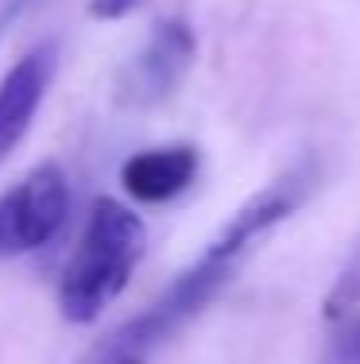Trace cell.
I'll return each instance as SVG.
<instances>
[{"mask_svg":"<svg viewBox=\"0 0 360 364\" xmlns=\"http://www.w3.org/2000/svg\"><path fill=\"white\" fill-rule=\"evenodd\" d=\"M356 306H360V237H356L353 252L345 256V264H341L329 294H325V318L337 322V318H349Z\"/></svg>","mask_w":360,"mask_h":364,"instance_id":"7","label":"cell"},{"mask_svg":"<svg viewBox=\"0 0 360 364\" xmlns=\"http://www.w3.org/2000/svg\"><path fill=\"white\" fill-rule=\"evenodd\" d=\"M148 248V229L140 213H132L116 198H97L58 279V310L66 322L89 326L105 314V306L120 299L136 264Z\"/></svg>","mask_w":360,"mask_h":364,"instance_id":"1","label":"cell"},{"mask_svg":"<svg viewBox=\"0 0 360 364\" xmlns=\"http://www.w3.org/2000/svg\"><path fill=\"white\" fill-rule=\"evenodd\" d=\"M240 259L225 256L221 248H205L198 264H190L167 291L151 302L143 314L128 318L124 326H116L105 341L93 345V353L82 364H151V357L178 333L186 322L202 314L221 291L233 279Z\"/></svg>","mask_w":360,"mask_h":364,"instance_id":"2","label":"cell"},{"mask_svg":"<svg viewBox=\"0 0 360 364\" xmlns=\"http://www.w3.org/2000/svg\"><path fill=\"white\" fill-rule=\"evenodd\" d=\"M194 178H198V147H190V144L148 147V151H136L120 167V186L143 205L170 202Z\"/></svg>","mask_w":360,"mask_h":364,"instance_id":"6","label":"cell"},{"mask_svg":"<svg viewBox=\"0 0 360 364\" xmlns=\"http://www.w3.org/2000/svg\"><path fill=\"white\" fill-rule=\"evenodd\" d=\"M194 50H198V43H194V31L186 20L156 23L143 50L120 74V101L124 105H156V101L170 97L186 70L194 66Z\"/></svg>","mask_w":360,"mask_h":364,"instance_id":"4","label":"cell"},{"mask_svg":"<svg viewBox=\"0 0 360 364\" xmlns=\"http://www.w3.org/2000/svg\"><path fill=\"white\" fill-rule=\"evenodd\" d=\"M55 66H58V47L47 39L39 47H31L23 58H16L8 66V74L0 77V163L28 136L31 120H36L43 97L50 90Z\"/></svg>","mask_w":360,"mask_h":364,"instance_id":"5","label":"cell"},{"mask_svg":"<svg viewBox=\"0 0 360 364\" xmlns=\"http://www.w3.org/2000/svg\"><path fill=\"white\" fill-rule=\"evenodd\" d=\"M322 364H360V318H353V322L329 341Z\"/></svg>","mask_w":360,"mask_h":364,"instance_id":"8","label":"cell"},{"mask_svg":"<svg viewBox=\"0 0 360 364\" xmlns=\"http://www.w3.org/2000/svg\"><path fill=\"white\" fill-rule=\"evenodd\" d=\"M70 213V186L58 163H39L23 182L0 194V256L43 248Z\"/></svg>","mask_w":360,"mask_h":364,"instance_id":"3","label":"cell"}]
</instances>
